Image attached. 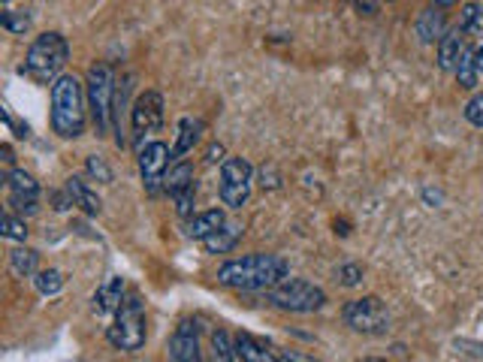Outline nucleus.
Here are the masks:
<instances>
[{"instance_id": "nucleus-1", "label": "nucleus", "mask_w": 483, "mask_h": 362, "mask_svg": "<svg viewBox=\"0 0 483 362\" xmlns=\"http://www.w3.org/2000/svg\"><path fill=\"white\" fill-rule=\"evenodd\" d=\"M287 278V263L275 254H248L227 259L218 269V281L233 290H272Z\"/></svg>"}, {"instance_id": "nucleus-2", "label": "nucleus", "mask_w": 483, "mask_h": 362, "mask_svg": "<svg viewBox=\"0 0 483 362\" xmlns=\"http://www.w3.org/2000/svg\"><path fill=\"white\" fill-rule=\"evenodd\" d=\"M52 130L61 139L85 133V91L76 76H58L52 85Z\"/></svg>"}, {"instance_id": "nucleus-3", "label": "nucleus", "mask_w": 483, "mask_h": 362, "mask_svg": "<svg viewBox=\"0 0 483 362\" xmlns=\"http://www.w3.org/2000/svg\"><path fill=\"white\" fill-rule=\"evenodd\" d=\"M106 338L115 350L133 353L146 344L148 326H146V305H142L139 293L124 296L121 309L115 311V324L106 329Z\"/></svg>"}, {"instance_id": "nucleus-4", "label": "nucleus", "mask_w": 483, "mask_h": 362, "mask_svg": "<svg viewBox=\"0 0 483 362\" xmlns=\"http://www.w3.org/2000/svg\"><path fill=\"white\" fill-rule=\"evenodd\" d=\"M70 58V43L64 39V34L58 30H49V34H39L28 49L25 58V73L34 76L37 82H49L64 70Z\"/></svg>"}, {"instance_id": "nucleus-5", "label": "nucleus", "mask_w": 483, "mask_h": 362, "mask_svg": "<svg viewBox=\"0 0 483 362\" xmlns=\"http://www.w3.org/2000/svg\"><path fill=\"white\" fill-rule=\"evenodd\" d=\"M85 94H88V109L94 118V128H97V136H106L109 133V121H112V106H115V73L109 64H91L88 70V85H85Z\"/></svg>"}, {"instance_id": "nucleus-6", "label": "nucleus", "mask_w": 483, "mask_h": 362, "mask_svg": "<svg viewBox=\"0 0 483 362\" xmlns=\"http://www.w3.org/2000/svg\"><path fill=\"white\" fill-rule=\"evenodd\" d=\"M269 302L290 314H312L327 305V293L305 278H284L279 287L269 290Z\"/></svg>"}, {"instance_id": "nucleus-7", "label": "nucleus", "mask_w": 483, "mask_h": 362, "mask_svg": "<svg viewBox=\"0 0 483 362\" xmlns=\"http://www.w3.org/2000/svg\"><path fill=\"white\" fill-rule=\"evenodd\" d=\"M251 185H254V169L245 157H227L221 163V202L227 209L239 211L248 206L251 200Z\"/></svg>"}, {"instance_id": "nucleus-8", "label": "nucleus", "mask_w": 483, "mask_h": 362, "mask_svg": "<svg viewBox=\"0 0 483 362\" xmlns=\"http://www.w3.org/2000/svg\"><path fill=\"white\" fill-rule=\"evenodd\" d=\"M342 317L360 335H387V329H390V311L378 296H362L347 302Z\"/></svg>"}, {"instance_id": "nucleus-9", "label": "nucleus", "mask_w": 483, "mask_h": 362, "mask_svg": "<svg viewBox=\"0 0 483 362\" xmlns=\"http://www.w3.org/2000/svg\"><path fill=\"white\" fill-rule=\"evenodd\" d=\"M130 124H133V143L139 145V152L146 145L148 136L161 133L163 128V94L161 91H146L137 97L133 103V112H130Z\"/></svg>"}, {"instance_id": "nucleus-10", "label": "nucleus", "mask_w": 483, "mask_h": 362, "mask_svg": "<svg viewBox=\"0 0 483 362\" xmlns=\"http://www.w3.org/2000/svg\"><path fill=\"white\" fill-rule=\"evenodd\" d=\"M170 160H172V152H170V145L161 143V139L148 143L139 152V172H142V185H146L148 193H157L161 181L166 178V169H170Z\"/></svg>"}, {"instance_id": "nucleus-11", "label": "nucleus", "mask_w": 483, "mask_h": 362, "mask_svg": "<svg viewBox=\"0 0 483 362\" xmlns=\"http://www.w3.org/2000/svg\"><path fill=\"white\" fill-rule=\"evenodd\" d=\"M6 187H10V209H19L21 215H30L37 211V200H39V185L34 181V176L25 169H12L6 176Z\"/></svg>"}, {"instance_id": "nucleus-12", "label": "nucleus", "mask_w": 483, "mask_h": 362, "mask_svg": "<svg viewBox=\"0 0 483 362\" xmlns=\"http://www.w3.org/2000/svg\"><path fill=\"white\" fill-rule=\"evenodd\" d=\"M172 362H203L200 359V326L196 320H181L170 341Z\"/></svg>"}, {"instance_id": "nucleus-13", "label": "nucleus", "mask_w": 483, "mask_h": 362, "mask_svg": "<svg viewBox=\"0 0 483 362\" xmlns=\"http://www.w3.org/2000/svg\"><path fill=\"white\" fill-rule=\"evenodd\" d=\"M462 30H450V34H445L438 39V67L445 70V73H456L459 61L465 58V39L459 37Z\"/></svg>"}, {"instance_id": "nucleus-14", "label": "nucleus", "mask_w": 483, "mask_h": 362, "mask_svg": "<svg viewBox=\"0 0 483 362\" xmlns=\"http://www.w3.org/2000/svg\"><path fill=\"white\" fill-rule=\"evenodd\" d=\"M121 302H124V278H118V275L103 281L97 293H94V311L97 314H112L121 309Z\"/></svg>"}, {"instance_id": "nucleus-15", "label": "nucleus", "mask_w": 483, "mask_h": 362, "mask_svg": "<svg viewBox=\"0 0 483 362\" xmlns=\"http://www.w3.org/2000/svg\"><path fill=\"white\" fill-rule=\"evenodd\" d=\"M236 357H239V362H279L281 359L275 357L263 341H257V338L248 333L236 335Z\"/></svg>"}, {"instance_id": "nucleus-16", "label": "nucleus", "mask_w": 483, "mask_h": 362, "mask_svg": "<svg viewBox=\"0 0 483 362\" xmlns=\"http://www.w3.org/2000/svg\"><path fill=\"white\" fill-rule=\"evenodd\" d=\"M203 130H205V124L200 121V118H181L176 145H172V157H185L187 152H194V145L200 143Z\"/></svg>"}, {"instance_id": "nucleus-17", "label": "nucleus", "mask_w": 483, "mask_h": 362, "mask_svg": "<svg viewBox=\"0 0 483 362\" xmlns=\"http://www.w3.org/2000/svg\"><path fill=\"white\" fill-rule=\"evenodd\" d=\"M224 224H227L224 211H221V209H209V211H203V215H194L191 218V224H187V235H191V239L205 242L209 235H215Z\"/></svg>"}, {"instance_id": "nucleus-18", "label": "nucleus", "mask_w": 483, "mask_h": 362, "mask_svg": "<svg viewBox=\"0 0 483 362\" xmlns=\"http://www.w3.org/2000/svg\"><path fill=\"white\" fill-rule=\"evenodd\" d=\"M67 193H70V202H73V206H79L82 211H88V215H100V209H103L100 196L94 193L82 178H76V176L67 178Z\"/></svg>"}, {"instance_id": "nucleus-19", "label": "nucleus", "mask_w": 483, "mask_h": 362, "mask_svg": "<svg viewBox=\"0 0 483 362\" xmlns=\"http://www.w3.org/2000/svg\"><path fill=\"white\" fill-rule=\"evenodd\" d=\"M417 37L423 39V43H435V39L445 37V12H441L438 6H429V10L420 12Z\"/></svg>"}, {"instance_id": "nucleus-20", "label": "nucleus", "mask_w": 483, "mask_h": 362, "mask_svg": "<svg viewBox=\"0 0 483 362\" xmlns=\"http://www.w3.org/2000/svg\"><path fill=\"white\" fill-rule=\"evenodd\" d=\"M242 239V226L239 224H224L215 235H209V239L203 242V248L209 251V254H227V251L236 248V242Z\"/></svg>"}, {"instance_id": "nucleus-21", "label": "nucleus", "mask_w": 483, "mask_h": 362, "mask_svg": "<svg viewBox=\"0 0 483 362\" xmlns=\"http://www.w3.org/2000/svg\"><path fill=\"white\" fill-rule=\"evenodd\" d=\"M191 185H196L191 163H179V167H172L170 176L163 178V187H166V193H170V196H179L185 187H191Z\"/></svg>"}, {"instance_id": "nucleus-22", "label": "nucleus", "mask_w": 483, "mask_h": 362, "mask_svg": "<svg viewBox=\"0 0 483 362\" xmlns=\"http://www.w3.org/2000/svg\"><path fill=\"white\" fill-rule=\"evenodd\" d=\"M459 30L465 37L483 39V6L480 4H465L462 19H459Z\"/></svg>"}, {"instance_id": "nucleus-23", "label": "nucleus", "mask_w": 483, "mask_h": 362, "mask_svg": "<svg viewBox=\"0 0 483 362\" xmlns=\"http://www.w3.org/2000/svg\"><path fill=\"white\" fill-rule=\"evenodd\" d=\"M212 359L215 362H239V357H236V341H229V335L224 333V329L212 333Z\"/></svg>"}, {"instance_id": "nucleus-24", "label": "nucleus", "mask_w": 483, "mask_h": 362, "mask_svg": "<svg viewBox=\"0 0 483 362\" xmlns=\"http://www.w3.org/2000/svg\"><path fill=\"white\" fill-rule=\"evenodd\" d=\"M10 266L15 275H37V266H39V254L30 248H15L10 254Z\"/></svg>"}, {"instance_id": "nucleus-25", "label": "nucleus", "mask_w": 483, "mask_h": 362, "mask_svg": "<svg viewBox=\"0 0 483 362\" xmlns=\"http://www.w3.org/2000/svg\"><path fill=\"white\" fill-rule=\"evenodd\" d=\"M456 78L462 88H474V85H478V54L465 52V58L459 61L456 67Z\"/></svg>"}, {"instance_id": "nucleus-26", "label": "nucleus", "mask_w": 483, "mask_h": 362, "mask_svg": "<svg viewBox=\"0 0 483 362\" xmlns=\"http://www.w3.org/2000/svg\"><path fill=\"white\" fill-rule=\"evenodd\" d=\"M34 284L37 290L43 296H54L61 287H64V275H61L58 269H46V272H37V278H34Z\"/></svg>"}, {"instance_id": "nucleus-27", "label": "nucleus", "mask_w": 483, "mask_h": 362, "mask_svg": "<svg viewBox=\"0 0 483 362\" xmlns=\"http://www.w3.org/2000/svg\"><path fill=\"white\" fill-rule=\"evenodd\" d=\"M4 28L12 30V34H25V30H30V12L28 10H21V12L6 10L4 12Z\"/></svg>"}, {"instance_id": "nucleus-28", "label": "nucleus", "mask_w": 483, "mask_h": 362, "mask_svg": "<svg viewBox=\"0 0 483 362\" xmlns=\"http://www.w3.org/2000/svg\"><path fill=\"white\" fill-rule=\"evenodd\" d=\"M4 235H6V239H12V242H25V239H28V224H25V220L15 218L12 211H6V218H4Z\"/></svg>"}, {"instance_id": "nucleus-29", "label": "nucleus", "mask_w": 483, "mask_h": 362, "mask_svg": "<svg viewBox=\"0 0 483 362\" xmlns=\"http://www.w3.org/2000/svg\"><path fill=\"white\" fill-rule=\"evenodd\" d=\"M176 200V211L181 218H187L191 215V209H194V200H196V185H191V187H185L179 196H172Z\"/></svg>"}, {"instance_id": "nucleus-30", "label": "nucleus", "mask_w": 483, "mask_h": 362, "mask_svg": "<svg viewBox=\"0 0 483 362\" xmlns=\"http://www.w3.org/2000/svg\"><path fill=\"white\" fill-rule=\"evenodd\" d=\"M88 172L97 181H103V185H109V181H112V169L106 167V160H103V157H97V154H91L88 157Z\"/></svg>"}, {"instance_id": "nucleus-31", "label": "nucleus", "mask_w": 483, "mask_h": 362, "mask_svg": "<svg viewBox=\"0 0 483 362\" xmlns=\"http://www.w3.org/2000/svg\"><path fill=\"white\" fill-rule=\"evenodd\" d=\"M465 118H469L474 128H483V94H474L469 103H465Z\"/></svg>"}, {"instance_id": "nucleus-32", "label": "nucleus", "mask_w": 483, "mask_h": 362, "mask_svg": "<svg viewBox=\"0 0 483 362\" xmlns=\"http://www.w3.org/2000/svg\"><path fill=\"white\" fill-rule=\"evenodd\" d=\"M338 281H342L345 287H356L362 281V266L356 263H345L342 269H338Z\"/></svg>"}, {"instance_id": "nucleus-33", "label": "nucleus", "mask_w": 483, "mask_h": 362, "mask_svg": "<svg viewBox=\"0 0 483 362\" xmlns=\"http://www.w3.org/2000/svg\"><path fill=\"white\" fill-rule=\"evenodd\" d=\"M378 4H381V0H354V6L362 15H375L378 12Z\"/></svg>"}, {"instance_id": "nucleus-34", "label": "nucleus", "mask_w": 483, "mask_h": 362, "mask_svg": "<svg viewBox=\"0 0 483 362\" xmlns=\"http://www.w3.org/2000/svg\"><path fill=\"white\" fill-rule=\"evenodd\" d=\"M284 359H290V362H318V359H312V357H303V353H284Z\"/></svg>"}, {"instance_id": "nucleus-35", "label": "nucleus", "mask_w": 483, "mask_h": 362, "mask_svg": "<svg viewBox=\"0 0 483 362\" xmlns=\"http://www.w3.org/2000/svg\"><path fill=\"white\" fill-rule=\"evenodd\" d=\"M221 154H224V148H221V145H212V148H209V157H205V160H209V163H215Z\"/></svg>"}, {"instance_id": "nucleus-36", "label": "nucleus", "mask_w": 483, "mask_h": 362, "mask_svg": "<svg viewBox=\"0 0 483 362\" xmlns=\"http://www.w3.org/2000/svg\"><path fill=\"white\" fill-rule=\"evenodd\" d=\"M0 154H4V163H12V160H15V157H12V148H10V145H4V148H0Z\"/></svg>"}, {"instance_id": "nucleus-37", "label": "nucleus", "mask_w": 483, "mask_h": 362, "mask_svg": "<svg viewBox=\"0 0 483 362\" xmlns=\"http://www.w3.org/2000/svg\"><path fill=\"white\" fill-rule=\"evenodd\" d=\"M478 73H483V45H480V52H478Z\"/></svg>"}, {"instance_id": "nucleus-38", "label": "nucleus", "mask_w": 483, "mask_h": 362, "mask_svg": "<svg viewBox=\"0 0 483 362\" xmlns=\"http://www.w3.org/2000/svg\"><path fill=\"white\" fill-rule=\"evenodd\" d=\"M456 0H435V6H454Z\"/></svg>"}, {"instance_id": "nucleus-39", "label": "nucleus", "mask_w": 483, "mask_h": 362, "mask_svg": "<svg viewBox=\"0 0 483 362\" xmlns=\"http://www.w3.org/2000/svg\"><path fill=\"white\" fill-rule=\"evenodd\" d=\"M366 362H387V359H378V357H369Z\"/></svg>"}, {"instance_id": "nucleus-40", "label": "nucleus", "mask_w": 483, "mask_h": 362, "mask_svg": "<svg viewBox=\"0 0 483 362\" xmlns=\"http://www.w3.org/2000/svg\"><path fill=\"white\" fill-rule=\"evenodd\" d=\"M10 4H12V0H4V6H6V10H10Z\"/></svg>"}, {"instance_id": "nucleus-41", "label": "nucleus", "mask_w": 483, "mask_h": 362, "mask_svg": "<svg viewBox=\"0 0 483 362\" xmlns=\"http://www.w3.org/2000/svg\"><path fill=\"white\" fill-rule=\"evenodd\" d=\"M279 362H290V359H284V357H281V359H279Z\"/></svg>"}]
</instances>
